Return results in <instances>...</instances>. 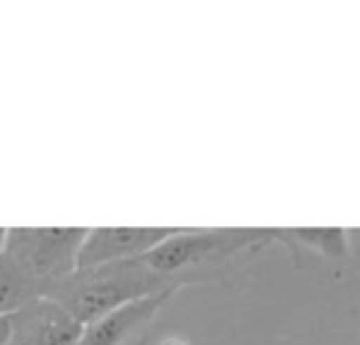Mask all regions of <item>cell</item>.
Segmentation results:
<instances>
[{
    "mask_svg": "<svg viewBox=\"0 0 360 345\" xmlns=\"http://www.w3.org/2000/svg\"><path fill=\"white\" fill-rule=\"evenodd\" d=\"M168 276H160L143 259L111 261V264L75 269L45 291L47 299L57 301L82 325L160 291L175 289Z\"/></svg>",
    "mask_w": 360,
    "mask_h": 345,
    "instance_id": "cell-1",
    "label": "cell"
},
{
    "mask_svg": "<svg viewBox=\"0 0 360 345\" xmlns=\"http://www.w3.org/2000/svg\"><path fill=\"white\" fill-rule=\"evenodd\" d=\"M89 227H13L6 254L40 286L42 296L52 284L77 269Z\"/></svg>",
    "mask_w": 360,
    "mask_h": 345,
    "instance_id": "cell-2",
    "label": "cell"
},
{
    "mask_svg": "<svg viewBox=\"0 0 360 345\" xmlns=\"http://www.w3.org/2000/svg\"><path fill=\"white\" fill-rule=\"evenodd\" d=\"M274 230H178L160 242L150 254L143 256V261L160 276H175L183 269H193L198 264H207V261L225 259L237 252H245L255 245L274 240Z\"/></svg>",
    "mask_w": 360,
    "mask_h": 345,
    "instance_id": "cell-3",
    "label": "cell"
},
{
    "mask_svg": "<svg viewBox=\"0 0 360 345\" xmlns=\"http://www.w3.org/2000/svg\"><path fill=\"white\" fill-rule=\"evenodd\" d=\"M178 227H91L77 254V269L143 259Z\"/></svg>",
    "mask_w": 360,
    "mask_h": 345,
    "instance_id": "cell-4",
    "label": "cell"
},
{
    "mask_svg": "<svg viewBox=\"0 0 360 345\" xmlns=\"http://www.w3.org/2000/svg\"><path fill=\"white\" fill-rule=\"evenodd\" d=\"M84 325L57 301L40 296L11 315L6 345H77Z\"/></svg>",
    "mask_w": 360,
    "mask_h": 345,
    "instance_id": "cell-5",
    "label": "cell"
},
{
    "mask_svg": "<svg viewBox=\"0 0 360 345\" xmlns=\"http://www.w3.org/2000/svg\"><path fill=\"white\" fill-rule=\"evenodd\" d=\"M175 294V289L160 291V294L146 296V299L131 301L101 318L84 325L77 345H124L139 328H143L153 315L168 304V299Z\"/></svg>",
    "mask_w": 360,
    "mask_h": 345,
    "instance_id": "cell-6",
    "label": "cell"
},
{
    "mask_svg": "<svg viewBox=\"0 0 360 345\" xmlns=\"http://www.w3.org/2000/svg\"><path fill=\"white\" fill-rule=\"evenodd\" d=\"M40 296V286L3 252L0 254V315H13Z\"/></svg>",
    "mask_w": 360,
    "mask_h": 345,
    "instance_id": "cell-7",
    "label": "cell"
},
{
    "mask_svg": "<svg viewBox=\"0 0 360 345\" xmlns=\"http://www.w3.org/2000/svg\"><path fill=\"white\" fill-rule=\"evenodd\" d=\"M284 237L328 259H343L348 254V232L340 227H294L286 230Z\"/></svg>",
    "mask_w": 360,
    "mask_h": 345,
    "instance_id": "cell-8",
    "label": "cell"
},
{
    "mask_svg": "<svg viewBox=\"0 0 360 345\" xmlns=\"http://www.w3.org/2000/svg\"><path fill=\"white\" fill-rule=\"evenodd\" d=\"M8 335H11V315H0V345L8 343Z\"/></svg>",
    "mask_w": 360,
    "mask_h": 345,
    "instance_id": "cell-9",
    "label": "cell"
},
{
    "mask_svg": "<svg viewBox=\"0 0 360 345\" xmlns=\"http://www.w3.org/2000/svg\"><path fill=\"white\" fill-rule=\"evenodd\" d=\"M8 227H0V254H3V252H6V245H8Z\"/></svg>",
    "mask_w": 360,
    "mask_h": 345,
    "instance_id": "cell-10",
    "label": "cell"
}]
</instances>
